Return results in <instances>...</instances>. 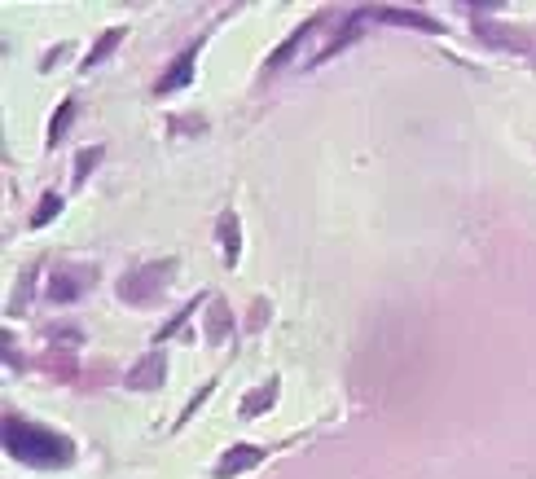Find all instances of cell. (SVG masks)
Instances as JSON below:
<instances>
[{
	"instance_id": "6da1fadb",
	"label": "cell",
	"mask_w": 536,
	"mask_h": 479,
	"mask_svg": "<svg viewBox=\"0 0 536 479\" xmlns=\"http://www.w3.org/2000/svg\"><path fill=\"white\" fill-rule=\"evenodd\" d=\"M5 453L27 466H71L75 462L71 440H62L58 431L36 427V422L14 418V414L5 418Z\"/></svg>"
},
{
	"instance_id": "7a4b0ae2",
	"label": "cell",
	"mask_w": 536,
	"mask_h": 479,
	"mask_svg": "<svg viewBox=\"0 0 536 479\" xmlns=\"http://www.w3.org/2000/svg\"><path fill=\"white\" fill-rule=\"evenodd\" d=\"M88 286H93V269H71V264H58V269L49 273L44 299H53V304H71V299H80Z\"/></svg>"
},
{
	"instance_id": "3957f363",
	"label": "cell",
	"mask_w": 536,
	"mask_h": 479,
	"mask_svg": "<svg viewBox=\"0 0 536 479\" xmlns=\"http://www.w3.org/2000/svg\"><path fill=\"white\" fill-rule=\"evenodd\" d=\"M198 49V44H194ZM194 49H185L181 58H176L167 71L159 75V84H154V93H176V88H185L189 80H194Z\"/></svg>"
},
{
	"instance_id": "277c9868",
	"label": "cell",
	"mask_w": 536,
	"mask_h": 479,
	"mask_svg": "<svg viewBox=\"0 0 536 479\" xmlns=\"http://www.w3.org/2000/svg\"><path fill=\"white\" fill-rule=\"evenodd\" d=\"M260 458H264V453L255 449V444H238V449H229L225 458H220L216 475H220V479H229V475H242V471H247V466H260Z\"/></svg>"
},
{
	"instance_id": "5b68a950",
	"label": "cell",
	"mask_w": 536,
	"mask_h": 479,
	"mask_svg": "<svg viewBox=\"0 0 536 479\" xmlns=\"http://www.w3.org/2000/svg\"><path fill=\"white\" fill-rule=\"evenodd\" d=\"M163 356L159 352H154V356H145V361L137 365V370H132L128 374V387H137V392H145V387H159L163 383Z\"/></svg>"
},
{
	"instance_id": "8992f818",
	"label": "cell",
	"mask_w": 536,
	"mask_h": 479,
	"mask_svg": "<svg viewBox=\"0 0 536 479\" xmlns=\"http://www.w3.org/2000/svg\"><path fill=\"white\" fill-rule=\"evenodd\" d=\"M167 277H172V269H167V264H163L159 273H154V269H141V273H132L128 282L119 286V291H124L128 299H137V304H141V291H145V286H154V291H159V286L167 282Z\"/></svg>"
},
{
	"instance_id": "52a82bcc",
	"label": "cell",
	"mask_w": 536,
	"mask_h": 479,
	"mask_svg": "<svg viewBox=\"0 0 536 479\" xmlns=\"http://www.w3.org/2000/svg\"><path fill=\"white\" fill-rule=\"evenodd\" d=\"M220 242H225V251H229V260H238V251H242V242H238V216H229L220 220Z\"/></svg>"
},
{
	"instance_id": "ba28073f",
	"label": "cell",
	"mask_w": 536,
	"mask_h": 479,
	"mask_svg": "<svg viewBox=\"0 0 536 479\" xmlns=\"http://www.w3.org/2000/svg\"><path fill=\"white\" fill-rule=\"evenodd\" d=\"M71 115H75V102H62L58 115H53V128H49V146H58V141H62L66 124H71Z\"/></svg>"
},
{
	"instance_id": "9c48e42d",
	"label": "cell",
	"mask_w": 536,
	"mask_h": 479,
	"mask_svg": "<svg viewBox=\"0 0 536 479\" xmlns=\"http://www.w3.org/2000/svg\"><path fill=\"white\" fill-rule=\"evenodd\" d=\"M273 396H277V383H268L264 392H251V396H247V405H242V414L255 418V414H260V409H268V400H273Z\"/></svg>"
},
{
	"instance_id": "30bf717a",
	"label": "cell",
	"mask_w": 536,
	"mask_h": 479,
	"mask_svg": "<svg viewBox=\"0 0 536 479\" xmlns=\"http://www.w3.org/2000/svg\"><path fill=\"white\" fill-rule=\"evenodd\" d=\"M58 211H62V198H53V194H49V198H44V203H40V211H36V216H31V225L40 229L44 220H53V216H58Z\"/></svg>"
},
{
	"instance_id": "8fae6325",
	"label": "cell",
	"mask_w": 536,
	"mask_h": 479,
	"mask_svg": "<svg viewBox=\"0 0 536 479\" xmlns=\"http://www.w3.org/2000/svg\"><path fill=\"white\" fill-rule=\"evenodd\" d=\"M220 330H229V313H225V308H211V339H225V334H220Z\"/></svg>"
},
{
	"instance_id": "7c38bea8",
	"label": "cell",
	"mask_w": 536,
	"mask_h": 479,
	"mask_svg": "<svg viewBox=\"0 0 536 479\" xmlns=\"http://www.w3.org/2000/svg\"><path fill=\"white\" fill-rule=\"evenodd\" d=\"M189 313H194V304H189V308H181V313H176L172 321H167V326H163V334H159V339H172V334H176V330H181V326H185V321H189Z\"/></svg>"
},
{
	"instance_id": "4fadbf2b",
	"label": "cell",
	"mask_w": 536,
	"mask_h": 479,
	"mask_svg": "<svg viewBox=\"0 0 536 479\" xmlns=\"http://www.w3.org/2000/svg\"><path fill=\"white\" fill-rule=\"evenodd\" d=\"M97 159H102V150H88L84 159H80V167H75V176H80V181H84V176L93 172V163H97Z\"/></svg>"
}]
</instances>
